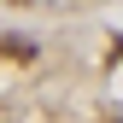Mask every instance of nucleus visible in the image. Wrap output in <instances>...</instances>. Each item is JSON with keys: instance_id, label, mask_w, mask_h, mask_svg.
Listing matches in <instances>:
<instances>
[{"instance_id": "nucleus-2", "label": "nucleus", "mask_w": 123, "mask_h": 123, "mask_svg": "<svg viewBox=\"0 0 123 123\" xmlns=\"http://www.w3.org/2000/svg\"><path fill=\"white\" fill-rule=\"evenodd\" d=\"M18 6H29V0H18Z\"/></svg>"}, {"instance_id": "nucleus-1", "label": "nucleus", "mask_w": 123, "mask_h": 123, "mask_svg": "<svg viewBox=\"0 0 123 123\" xmlns=\"http://www.w3.org/2000/svg\"><path fill=\"white\" fill-rule=\"evenodd\" d=\"M6 53H12V59H35V41H24V35H6Z\"/></svg>"}]
</instances>
